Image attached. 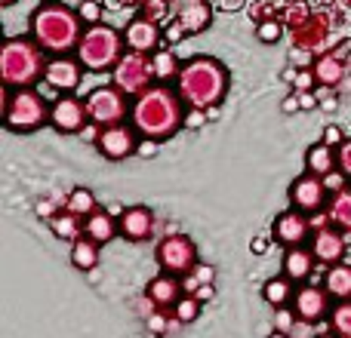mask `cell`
I'll return each mask as SVG.
<instances>
[{
    "label": "cell",
    "instance_id": "cell-1",
    "mask_svg": "<svg viewBox=\"0 0 351 338\" xmlns=\"http://www.w3.org/2000/svg\"><path fill=\"white\" fill-rule=\"evenodd\" d=\"M185 111L188 105L182 102L179 90L167 83H152L133 96V108H130V123L142 139H173L182 127H185Z\"/></svg>",
    "mask_w": 351,
    "mask_h": 338
},
{
    "label": "cell",
    "instance_id": "cell-2",
    "mask_svg": "<svg viewBox=\"0 0 351 338\" xmlns=\"http://www.w3.org/2000/svg\"><path fill=\"white\" fill-rule=\"evenodd\" d=\"M176 90L188 108H216L228 96V68L213 55H194L182 62Z\"/></svg>",
    "mask_w": 351,
    "mask_h": 338
},
{
    "label": "cell",
    "instance_id": "cell-3",
    "mask_svg": "<svg viewBox=\"0 0 351 338\" xmlns=\"http://www.w3.org/2000/svg\"><path fill=\"white\" fill-rule=\"evenodd\" d=\"M31 37H34L47 53L68 55L71 49H77L80 37H84V18H80V12H74L71 6L47 0V3H40L34 10V16H31Z\"/></svg>",
    "mask_w": 351,
    "mask_h": 338
},
{
    "label": "cell",
    "instance_id": "cell-4",
    "mask_svg": "<svg viewBox=\"0 0 351 338\" xmlns=\"http://www.w3.org/2000/svg\"><path fill=\"white\" fill-rule=\"evenodd\" d=\"M47 74V49L34 37H10L0 49V77L6 86H34Z\"/></svg>",
    "mask_w": 351,
    "mask_h": 338
},
{
    "label": "cell",
    "instance_id": "cell-5",
    "mask_svg": "<svg viewBox=\"0 0 351 338\" xmlns=\"http://www.w3.org/2000/svg\"><path fill=\"white\" fill-rule=\"evenodd\" d=\"M0 96H3V123L12 133H34V129H40L49 120L53 108H47V96L43 92L31 90V86L12 90V86L3 83Z\"/></svg>",
    "mask_w": 351,
    "mask_h": 338
},
{
    "label": "cell",
    "instance_id": "cell-6",
    "mask_svg": "<svg viewBox=\"0 0 351 338\" xmlns=\"http://www.w3.org/2000/svg\"><path fill=\"white\" fill-rule=\"evenodd\" d=\"M123 34L111 25H90L77 43V59L84 62L86 71H114V65L123 55Z\"/></svg>",
    "mask_w": 351,
    "mask_h": 338
},
{
    "label": "cell",
    "instance_id": "cell-7",
    "mask_svg": "<svg viewBox=\"0 0 351 338\" xmlns=\"http://www.w3.org/2000/svg\"><path fill=\"white\" fill-rule=\"evenodd\" d=\"M130 99L121 86H96V90L86 96V111H90V120L99 127H114L123 123V117H130Z\"/></svg>",
    "mask_w": 351,
    "mask_h": 338
},
{
    "label": "cell",
    "instance_id": "cell-8",
    "mask_svg": "<svg viewBox=\"0 0 351 338\" xmlns=\"http://www.w3.org/2000/svg\"><path fill=\"white\" fill-rule=\"evenodd\" d=\"M111 77H114V86H121L127 96H139L142 90L152 86L154 65H152V59H148V53L130 49V53L121 55V62H117L114 71H111Z\"/></svg>",
    "mask_w": 351,
    "mask_h": 338
},
{
    "label": "cell",
    "instance_id": "cell-9",
    "mask_svg": "<svg viewBox=\"0 0 351 338\" xmlns=\"http://www.w3.org/2000/svg\"><path fill=\"white\" fill-rule=\"evenodd\" d=\"M158 265L164 268L167 274H176V277L191 274L194 268H197V246H194V240L185 234L164 237L158 246Z\"/></svg>",
    "mask_w": 351,
    "mask_h": 338
},
{
    "label": "cell",
    "instance_id": "cell-10",
    "mask_svg": "<svg viewBox=\"0 0 351 338\" xmlns=\"http://www.w3.org/2000/svg\"><path fill=\"white\" fill-rule=\"evenodd\" d=\"M290 203L296 206V209H302V212H321V206L327 203V185H324V179L321 175H315V172H302V175H296L293 179V185H290Z\"/></svg>",
    "mask_w": 351,
    "mask_h": 338
},
{
    "label": "cell",
    "instance_id": "cell-11",
    "mask_svg": "<svg viewBox=\"0 0 351 338\" xmlns=\"http://www.w3.org/2000/svg\"><path fill=\"white\" fill-rule=\"evenodd\" d=\"M142 135L136 133V127H123V123H114V127H102L99 133V151L108 160H127L136 154Z\"/></svg>",
    "mask_w": 351,
    "mask_h": 338
},
{
    "label": "cell",
    "instance_id": "cell-12",
    "mask_svg": "<svg viewBox=\"0 0 351 338\" xmlns=\"http://www.w3.org/2000/svg\"><path fill=\"white\" fill-rule=\"evenodd\" d=\"M49 123H53L59 133H80V129L90 123V111H86V99L80 102L77 96L65 92L53 102V111H49Z\"/></svg>",
    "mask_w": 351,
    "mask_h": 338
},
{
    "label": "cell",
    "instance_id": "cell-13",
    "mask_svg": "<svg viewBox=\"0 0 351 338\" xmlns=\"http://www.w3.org/2000/svg\"><path fill=\"white\" fill-rule=\"evenodd\" d=\"M293 311H296L299 320L305 323H321L330 314V292L327 286L317 283H302L293 296Z\"/></svg>",
    "mask_w": 351,
    "mask_h": 338
},
{
    "label": "cell",
    "instance_id": "cell-14",
    "mask_svg": "<svg viewBox=\"0 0 351 338\" xmlns=\"http://www.w3.org/2000/svg\"><path fill=\"white\" fill-rule=\"evenodd\" d=\"M84 62L71 59V55H56V59L47 62V74H43V83H49L59 92H74L80 86V77H84Z\"/></svg>",
    "mask_w": 351,
    "mask_h": 338
},
{
    "label": "cell",
    "instance_id": "cell-15",
    "mask_svg": "<svg viewBox=\"0 0 351 338\" xmlns=\"http://www.w3.org/2000/svg\"><path fill=\"white\" fill-rule=\"evenodd\" d=\"M311 237V218L302 209H287L274 218V240L284 246H302Z\"/></svg>",
    "mask_w": 351,
    "mask_h": 338
},
{
    "label": "cell",
    "instance_id": "cell-16",
    "mask_svg": "<svg viewBox=\"0 0 351 338\" xmlns=\"http://www.w3.org/2000/svg\"><path fill=\"white\" fill-rule=\"evenodd\" d=\"M123 40H127V49H136V53H148L152 55L154 49H160V25L152 22L148 16H136L133 22L123 28Z\"/></svg>",
    "mask_w": 351,
    "mask_h": 338
},
{
    "label": "cell",
    "instance_id": "cell-17",
    "mask_svg": "<svg viewBox=\"0 0 351 338\" xmlns=\"http://www.w3.org/2000/svg\"><path fill=\"white\" fill-rule=\"evenodd\" d=\"M346 243L348 240L342 231L324 224V228H317L315 234H311V252L317 255L321 265H339V261L346 259Z\"/></svg>",
    "mask_w": 351,
    "mask_h": 338
},
{
    "label": "cell",
    "instance_id": "cell-18",
    "mask_svg": "<svg viewBox=\"0 0 351 338\" xmlns=\"http://www.w3.org/2000/svg\"><path fill=\"white\" fill-rule=\"evenodd\" d=\"M117 228H121V237L130 243H142L154 234V212L148 206H130L123 209V216L117 218Z\"/></svg>",
    "mask_w": 351,
    "mask_h": 338
},
{
    "label": "cell",
    "instance_id": "cell-19",
    "mask_svg": "<svg viewBox=\"0 0 351 338\" xmlns=\"http://www.w3.org/2000/svg\"><path fill=\"white\" fill-rule=\"evenodd\" d=\"M176 3V16L182 22V28L188 34H200V31L210 28L213 22V6L206 0H173Z\"/></svg>",
    "mask_w": 351,
    "mask_h": 338
},
{
    "label": "cell",
    "instance_id": "cell-20",
    "mask_svg": "<svg viewBox=\"0 0 351 338\" xmlns=\"http://www.w3.org/2000/svg\"><path fill=\"white\" fill-rule=\"evenodd\" d=\"M182 292H185V286L179 283V280H176V274H160V277H154L152 283H148V302L154 304V308H170V304H176L182 298Z\"/></svg>",
    "mask_w": 351,
    "mask_h": 338
},
{
    "label": "cell",
    "instance_id": "cell-21",
    "mask_svg": "<svg viewBox=\"0 0 351 338\" xmlns=\"http://www.w3.org/2000/svg\"><path fill=\"white\" fill-rule=\"evenodd\" d=\"M315 265H317V255L311 249H302V246H287V255H284V274L296 283H305L311 280L315 274Z\"/></svg>",
    "mask_w": 351,
    "mask_h": 338
},
{
    "label": "cell",
    "instance_id": "cell-22",
    "mask_svg": "<svg viewBox=\"0 0 351 338\" xmlns=\"http://www.w3.org/2000/svg\"><path fill=\"white\" fill-rule=\"evenodd\" d=\"M84 234L93 237L96 243H111L117 234H121V228H117V218L111 216L108 209H96L93 216H86Z\"/></svg>",
    "mask_w": 351,
    "mask_h": 338
},
{
    "label": "cell",
    "instance_id": "cell-23",
    "mask_svg": "<svg viewBox=\"0 0 351 338\" xmlns=\"http://www.w3.org/2000/svg\"><path fill=\"white\" fill-rule=\"evenodd\" d=\"M305 166H308V172L315 175H327L333 172V169H339V157H336L333 145H327V142H315V145L305 151Z\"/></svg>",
    "mask_w": 351,
    "mask_h": 338
},
{
    "label": "cell",
    "instance_id": "cell-24",
    "mask_svg": "<svg viewBox=\"0 0 351 338\" xmlns=\"http://www.w3.org/2000/svg\"><path fill=\"white\" fill-rule=\"evenodd\" d=\"M315 77L321 86H339L346 80V62L339 59V53H327L321 59H315Z\"/></svg>",
    "mask_w": 351,
    "mask_h": 338
},
{
    "label": "cell",
    "instance_id": "cell-25",
    "mask_svg": "<svg viewBox=\"0 0 351 338\" xmlns=\"http://www.w3.org/2000/svg\"><path fill=\"white\" fill-rule=\"evenodd\" d=\"M293 296H296V289H293V280L287 277V274H278V277L265 280V286H262V298H265L274 311L293 304Z\"/></svg>",
    "mask_w": 351,
    "mask_h": 338
},
{
    "label": "cell",
    "instance_id": "cell-26",
    "mask_svg": "<svg viewBox=\"0 0 351 338\" xmlns=\"http://www.w3.org/2000/svg\"><path fill=\"white\" fill-rule=\"evenodd\" d=\"M324 286H327L330 298H336V302H346V298H351V265H346V261L330 265L327 277H324Z\"/></svg>",
    "mask_w": 351,
    "mask_h": 338
},
{
    "label": "cell",
    "instance_id": "cell-27",
    "mask_svg": "<svg viewBox=\"0 0 351 338\" xmlns=\"http://www.w3.org/2000/svg\"><path fill=\"white\" fill-rule=\"evenodd\" d=\"M99 246H102V243H96L93 237H77V240L71 243V265L77 268V271H93V268H99Z\"/></svg>",
    "mask_w": 351,
    "mask_h": 338
},
{
    "label": "cell",
    "instance_id": "cell-28",
    "mask_svg": "<svg viewBox=\"0 0 351 338\" xmlns=\"http://www.w3.org/2000/svg\"><path fill=\"white\" fill-rule=\"evenodd\" d=\"M327 212H330V222H333L339 231H351V187L348 185L333 194Z\"/></svg>",
    "mask_w": 351,
    "mask_h": 338
},
{
    "label": "cell",
    "instance_id": "cell-29",
    "mask_svg": "<svg viewBox=\"0 0 351 338\" xmlns=\"http://www.w3.org/2000/svg\"><path fill=\"white\" fill-rule=\"evenodd\" d=\"M152 65H154V80L167 83V80H176L182 71L179 59L173 55V49H154L152 53Z\"/></svg>",
    "mask_w": 351,
    "mask_h": 338
},
{
    "label": "cell",
    "instance_id": "cell-30",
    "mask_svg": "<svg viewBox=\"0 0 351 338\" xmlns=\"http://www.w3.org/2000/svg\"><path fill=\"white\" fill-rule=\"evenodd\" d=\"M80 216H74V212H56L53 218H49V231H53L59 240H77L80 234H84V228H80V222H77Z\"/></svg>",
    "mask_w": 351,
    "mask_h": 338
},
{
    "label": "cell",
    "instance_id": "cell-31",
    "mask_svg": "<svg viewBox=\"0 0 351 338\" xmlns=\"http://www.w3.org/2000/svg\"><path fill=\"white\" fill-rule=\"evenodd\" d=\"M65 209L74 212V216H80V218L93 216V212H96V194H93L90 187H74L65 200Z\"/></svg>",
    "mask_w": 351,
    "mask_h": 338
},
{
    "label": "cell",
    "instance_id": "cell-32",
    "mask_svg": "<svg viewBox=\"0 0 351 338\" xmlns=\"http://www.w3.org/2000/svg\"><path fill=\"white\" fill-rule=\"evenodd\" d=\"M330 326L339 338H351V302H339L333 311H330Z\"/></svg>",
    "mask_w": 351,
    "mask_h": 338
},
{
    "label": "cell",
    "instance_id": "cell-33",
    "mask_svg": "<svg viewBox=\"0 0 351 338\" xmlns=\"http://www.w3.org/2000/svg\"><path fill=\"white\" fill-rule=\"evenodd\" d=\"M200 298L197 296H182L179 302L173 304V314H176V320L179 323H191V320H197L200 317Z\"/></svg>",
    "mask_w": 351,
    "mask_h": 338
},
{
    "label": "cell",
    "instance_id": "cell-34",
    "mask_svg": "<svg viewBox=\"0 0 351 338\" xmlns=\"http://www.w3.org/2000/svg\"><path fill=\"white\" fill-rule=\"evenodd\" d=\"M280 34H284V22H280V18H265V22L256 25V37H259L262 43H278Z\"/></svg>",
    "mask_w": 351,
    "mask_h": 338
},
{
    "label": "cell",
    "instance_id": "cell-35",
    "mask_svg": "<svg viewBox=\"0 0 351 338\" xmlns=\"http://www.w3.org/2000/svg\"><path fill=\"white\" fill-rule=\"evenodd\" d=\"M213 277H216V271H213L210 265H200V261H197V268L188 274V280H185L182 286H185V292H197V286L213 283Z\"/></svg>",
    "mask_w": 351,
    "mask_h": 338
},
{
    "label": "cell",
    "instance_id": "cell-36",
    "mask_svg": "<svg viewBox=\"0 0 351 338\" xmlns=\"http://www.w3.org/2000/svg\"><path fill=\"white\" fill-rule=\"evenodd\" d=\"M167 6H170V0H148L145 6H142V16H148L152 22H167L170 18V12H167Z\"/></svg>",
    "mask_w": 351,
    "mask_h": 338
},
{
    "label": "cell",
    "instance_id": "cell-37",
    "mask_svg": "<svg viewBox=\"0 0 351 338\" xmlns=\"http://www.w3.org/2000/svg\"><path fill=\"white\" fill-rule=\"evenodd\" d=\"M296 311H293V304H287V308H278V314H274V329H280V333H293L296 329Z\"/></svg>",
    "mask_w": 351,
    "mask_h": 338
},
{
    "label": "cell",
    "instance_id": "cell-38",
    "mask_svg": "<svg viewBox=\"0 0 351 338\" xmlns=\"http://www.w3.org/2000/svg\"><path fill=\"white\" fill-rule=\"evenodd\" d=\"M77 12H80V18H84L86 25L102 22V3H99V0H84V3L77 6Z\"/></svg>",
    "mask_w": 351,
    "mask_h": 338
},
{
    "label": "cell",
    "instance_id": "cell-39",
    "mask_svg": "<svg viewBox=\"0 0 351 338\" xmlns=\"http://www.w3.org/2000/svg\"><path fill=\"white\" fill-rule=\"evenodd\" d=\"M206 120H210L206 108H188L185 111V129H200Z\"/></svg>",
    "mask_w": 351,
    "mask_h": 338
},
{
    "label": "cell",
    "instance_id": "cell-40",
    "mask_svg": "<svg viewBox=\"0 0 351 338\" xmlns=\"http://www.w3.org/2000/svg\"><path fill=\"white\" fill-rule=\"evenodd\" d=\"M250 16H253V18H259V22H265V18H271V16H274V6H271V0H253V3H250Z\"/></svg>",
    "mask_w": 351,
    "mask_h": 338
},
{
    "label": "cell",
    "instance_id": "cell-41",
    "mask_svg": "<svg viewBox=\"0 0 351 338\" xmlns=\"http://www.w3.org/2000/svg\"><path fill=\"white\" fill-rule=\"evenodd\" d=\"M346 179H348V175L342 172V169H333V172L324 175V185H327L330 194H336V191H342V187H346Z\"/></svg>",
    "mask_w": 351,
    "mask_h": 338
},
{
    "label": "cell",
    "instance_id": "cell-42",
    "mask_svg": "<svg viewBox=\"0 0 351 338\" xmlns=\"http://www.w3.org/2000/svg\"><path fill=\"white\" fill-rule=\"evenodd\" d=\"M336 157H339V169L351 179V139H346L339 148H336Z\"/></svg>",
    "mask_w": 351,
    "mask_h": 338
},
{
    "label": "cell",
    "instance_id": "cell-43",
    "mask_svg": "<svg viewBox=\"0 0 351 338\" xmlns=\"http://www.w3.org/2000/svg\"><path fill=\"white\" fill-rule=\"evenodd\" d=\"M185 34H188V31L182 28V22H179V18H173V22L167 25V31H164V40H167V43H179Z\"/></svg>",
    "mask_w": 351,
    "mask_h": 338
},
{
    "label": "cell",
    "instance_id": "cell-44",
    "mask_svg": "<svg viewBox=\"0 0 351 338\" xmlns=\"http://www.w3.org/2000/svg\"><path fill=\"white\" fill-rule=\"evenodd\" d=\"M321 142H327V145L339 148L342 142H346V133H342L339 127H327V129H324V139H321Z\"/></svg>",
    "mask_w": 351,
    "mask_h": 338
},
{
    "label": "cell",
    "instance_id": "cell-45",
    "mask_svg": "<svg viewBox=\"0 0 351 338\" xmlns=\"http://www.w3.org/2000/svg\"><path fill=\"white\" fill-rule=\"evenodd\" d=\"M158 145H160L158 139H139L136 154H139V157H154V154H158Z\"/></svg>",
    "mask_w": 351,
    "mask_h": 338
},
{
    "label": "cell",
    "instance_id": "cell-46",
    "mask_svg": "<svg viewBox=\"0 0 351 338\" xmlns=\"http://www.w3.org/2000/svg\"><path fill=\"white\" fill-rule=\"evenodd\" d=\"M37 216H40V218H47V222H49V218L56 216V203H53V200H49V197L37 200Z\"/></svg>",
    "mask_w": 351,
    "mask_h": 338
},
{
    "label": "cell",
    "instance_id": "cell-47",
    "mask_svg": "<svg viewBox=\"0 0 351 338\" xmlns=\"http://www.w3.org/2000/svg\"><path fill=\"white\" fill-rule=\"evenodd\" d=\"M148 326H152V333H167L170 323H167L164 314H148Z\"/></svg>",
    "mask_w": 351,
    "mask_h": 338
},
{
    "label": "cell",
    "instance_id": "cell-48",
    "mask_svg": "<svg viewBox=\"0 0 351 338\" xmlns=\"http://www.w3.org/2000/svg\"><path fill=\"white\" fill-rule=\"evenodd\" d=\"M280 108H284V114H293V111H302V102H299V92H293V96H287Z\"/></svg>",
    "mask_w": 351,
    "mask_h": 338
},
{
    "label": "cell",
    "instance_id": "cell-49",
    "mask_svg": "<svg viewBox=\"0 0 351 338\" xmlns=\"http://www.w3.org/2000/svg\"><path fill=\"white\" fill-rule=\"evenodd\" d=\"M216 6L225 12H234V10H241V6H247V0H216Z\"/></svg>",
    "mask_w": 351,
    "mask_h": 338
},
{
    "label": "cell",
    "instance_id": "cell-50",
    "mask_svg": "<svg viewBox=\"0 0 351 338\" xmlns=\"http://www.w3.org/2000/svg\"><path fill=\"white\" fill-rule=\"evenodd\" d=\"M194 296H197L200 302H210V298H213V283H204V286H197V292H194Z\"/></svg>",
    "mask_w": 351,
    "mask_h": 338
},
{
    "label": "cell",
    "instance_id": "cell-51",
    "mask_svg": "<svg viewBox=\"0 0 351 338\" xmlns=\"http://www.w3.org/2000/svg\"><path fill=\"white\" fill-rule=\"evenodd\" d=\"M253 252H265V240H253Z\"/></svg>",
    "mask_w": 351,
    "mask_h": 338
},
{
    "label": "cell",
    "instance_id": "cell-52",
    "mask_svg": "<svg viewBox=\"0 0 351 338\" xmlns=\"http://www.w3.org/2000/svg\"><path fill=\"white\" fill-rule=\"evenodd\" d=\"M268 338H290V333H280V329H271V335Z\"/></svg>",
    "mask_w": 351,
    "mask_h": 338
},
{
    "label": "cell",
    "instance_id": "cell-53",
    "mask_svg": "<svg viewBox=\"0 0 351 338\" xmlns=\"http://www.w3.org/2000/svg\"><path fill=\"white\" fill-rule=\"evenodd\" d=\"M121 3H130V6H145L148 0H121Z\"/></svg>",
    "mask_w": 351,
    "mask_h": 338
},
{
    "label": "cell",
    "instance_id": "cell-54",
    "mask_svg": "<svg viewBox=\"0 0 351 338\" xmlns=\"http://www.w3.org/2000/svg\"><path fill=\"white\" fill-rule=\"evenodd\" d=\"M315 338H333V335H330V333H317Z\"/></svg>",
    "mask_w": 351,
    "mask_h": 338
},
{
    "label": "cell",
    "instance_id": "cell-55",
    "mask_svg": "<svg viewBox=\"0 0 351 338\" xmlns=\"http://www.w3.org/2000/svg\"><path fill=\"white\" fill-rule=\"evenodd\" d=\"M0 3H3V6H12V3H16V0H0Z\"/></svg>",
    "mask_w": 351,
    "mask_h": 338
},
{
    "label": "cell",
    "instance_id": "cell-56",
    "mask_svg": "<svg viewBox=\"0 0 351 338\" xmlns=\"http://www.w3.org/2000/svg\"><path fill=\"white\" fill-rule=\"evenodd\" d=\"M284 3H293V0H284Z\"/></svg>",
    "mask_w": 351,
    "mask_h": 338
}]
</instances>
